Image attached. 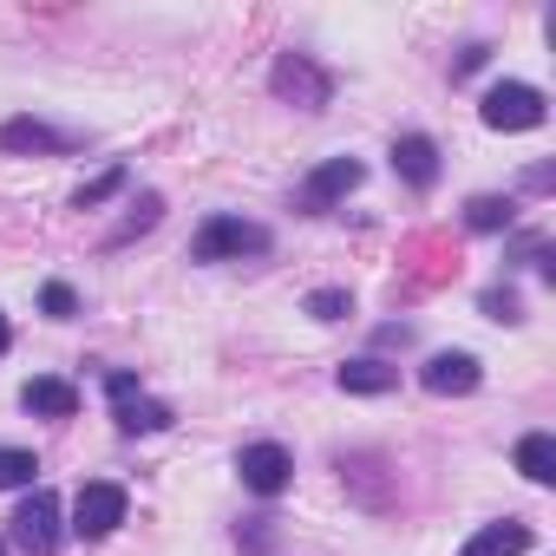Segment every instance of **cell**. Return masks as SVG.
<instances>
[{
    "label": "cell",
    "mask_w": 556,
    "mask_h": 556,
    "mask_svg": "<svg viewBox=\"0 0 556 556\" xmlns=\"http://www.w3.org/2000/svg\"><path fill=\"white\" fill-rule=\"evenodd\" d=\"M0 144H8V151H60L66 138L47 131L40 118H8V125H0Z\"/></svg>",
    "instance_id": "obj_15"
},
{
    "label": "cell",
    "mask_w": 556,
    "mask_h": 556,
    "mask_svg": "<svg viewBox=\"0 0 556 556\" xmlns=\"http://www.w3.org/2000/svg\"><path fill=\"white\" fill-rule=\"evenodd\" d=\"M0 556H8V543H0Z\"/></svg>",
    "instance_id": "obj_24"
},
{
    "label": "cell",
    "mask_w": 556,
    "mask_h": 556,
    "mask_svg": "<svg viewBox=\"0 0 556 556\" xmlns=\"http://www.w3.org/2000/svg\"><path fill=\"white\" fill-rule=\"evenodd\" d=\"M268 249V229L262 223H242V216H210L190 242L197 262H242V255H262Z\"/></svg>",
    "instance_id": "obj_1"
},
{
    "label": "cell",
    "mask_w": 556,
    "mask_h": 556,
    "mask_svg": "<svg viewBox=\"0 0 556 556\" xmlns=\"http://www.w3.org/2000/svg\"><path fill=\"white\" fill-rule=\"evenodd\" d=\"M393 170H400L413 190H432V184H439V144H432V138H419V131H413V138H400V144H393Z\"/></svg>",
    "instance_id": "obj_11"
},
{
    "label": "cell",
    "mask_w": 556,
    "mask_h": 556,
    "mask_svg": "<svg viewBox=\"0 0 556 556\" xmlns=\"http://www.w3.org/2000/svg\"><path fill=\"white\" fill-rule=\"evenodd\" d=\"M14 536H21L27 556H53L60 549V497L53 491H34L21 504V517H14Z\"/></svg>",
    "instance_id": "obj_6"
},
{
    "label": "cell",
    "mask_w": 556,
    "mask_h": 556,
    "mask_svg": "<svg viewBox=\"0 0 556 556\" xmlns=\"http://www.w3.org/2000/svg\"><path fill=\"white\" fill-rule=\"evenodd\" d=\"M530 549V523H484L458 556H523Z\"/></svg>",
    "instance_id": "obj_12"
},
{
    "label": "cell",
    "mask_w": 556,
    "mask_h": 556,
    "mask_svg": "<svg viewBox=\"0 0 556 556\" xmlns=\"http://www.w3.org/2000/svg\"><path fill=\"white\" fill-rule=\"evenodd\" d=\"M484 315H491V321H517V295H497V289H491V295H484Z\"/></svg>",
    "instance_id": "obj_21"
},
{
    "label": "cell",
    "mask_w": 556,
    "mask_h": 556,
    "mask_svg": "<svg viewBox=\"0 0 556 556\" xmlns=\"http://www.w3.org/2000/svg\"><path fill=\"white\" fill-rule=\"evenodd\" d=\"M21 406H27V413H40V419H73V413H79V387H73V380L40 374V380H27V387H21Z\"/></svg>",
    "instance_id": "obj_9"
},
{
    "label": "cell",
    "mask_w": 556,
    "mask_h": 556,
    "mask_svg": "<svg viewBox=\"0 0 556 556\" xmlns=\"http://www.w3.org/2000/svg\"><path fill=\"white\" fill-rule=\"evenodd\" d=\"M236 471H242V484L255 491V497H275V491H289V478H295V458L282 452V445H242V458H236Z\"/></svg>",
    "instance_id": "obj_5"
},
{
    "label": "cell",
    "mask_w": 556,
    "mask_h": 556,
    "mask_svg": "<svg viewBox=\"0 0 556 556\" xmlns=\"http://www.w3.org/2000/svg\"><path fill=\"white\" fill-rule=\"evenodd\" d=\"M125 484H105V478H92V484H79V497H73V530L79 536H112L118 523H125Z\"/></svg>",
    "instance_id": "obj_3"
},
{
    "label": "cell",
    "mask_w": 556,
    "mask_h": 556,
    "mask_svg": "<svg viewBox=\"0 0 556 556\" xmlns=\"http://www.w3.org/2000/svg\"><path fill=\"white\" fill-rule=\"evenodd\" d=\"M419 380H426V393H439V400H452V393H478V361L471 354H432L426 367H419Z\"/></svg>",
    "instance_id": "obj_8"
},
{
    "label": "cell",
    "mask_w": 556,
    "mask_h": 556,
    "mask_svg": "<svg viewBox=\"0 0 556 556\" xmlns=\"http://www.w3.org/2000/svg\"><path fill=\"white\" fill-rule=\"evenodd\" d=\"M118 190H125V164H112V170H99L92 184H79V197H73V203H79V210H99V203H105V197H118Z\"/></svg>",
    "instance_id": "obj_18"
},
{
    "label": "cell",
    "mask_w": 556,
    "mask_h": 556,
    "mask_svg": "<svg viewBox=\"0 0 556 556\" xmlns=\"http://www.w3.org/2000/svg\"><path fill=\"white\" fill-rule=\"evenodd\" d=\"M112 419H118V432H164L170 426V406L151 400V393H138L131 374H112Z\"/></svg>",
    "instance_id": "obj_4"
},
{
    "label": "cell",
    "mask_w": 556,
    "mask_h": 556,
    "mask_svg": "<svg viewBox=\"0 0 556 556\" xmlns=\"http://www.w3.org/2000/svg\"><path fill=\"white\" fill-rule=\"evenodd\" d=\"M478 118H484L491 131H536V125H543V92H536V86L504 79V86H491V92H484Z\"/></svg>",
    "instance_id": "obj_2"
},
{
    "label": "cell",
    "mask_w": 556,
    "mask_h": 556,
    "mask_svg": "<svg viewBox=\"0 0 556 556\" xmlns=\"http://www.w3.org/2000/svg\"><path fill=\"white\" fill-rule=\"evenodd\" d=\"M517 471H523L530 484H556V439H549V432H530V439L517 445Z\"/></svg>",
    "instance_id": "obj_14"
},
{
    "label": "cell",
    "mask_w": 556,
    "mask_h": 556,
    "mask_svg": "<svg viewBox=\"0 0 556 556\" xmlns=\"http://www.w3.org/2000/svg\"><path fill=\"white\" fill-rule=\"evenodd\" d=\"M334 380H341V393H367L374 400V393H393L400 387V367H387V361H348Z\"/></svg>",
    "instance_id": "obj_13"
},
{
    "label": "cell",
    "mask_w": 556,
    "mask_h": 556,
    "mask_svg": "<svg viewBox=\"0 0 556 556\" xmlns=\"http://www.w3.org/2000/svg\"><path fill=\"white\" fill-rule=\"evenodd\" d=\"M34 471H40V458H34V452H21V445H0V491L34 484Z\"/></svg>",
    "instance_id": "obj_17"
},
{
    "label": "cell",
    "mask_w": 556,
    "mask_h": 556,
    "mask_svg": "<svg viewBox=\"0 0 556 556\" xmlns=\"http://www.w3.org/2000/svg\"><path fill=\"white\" fill-rule=\"evenodd\" d=\"M40 302H47V315H53V321H66V315L79 308V295H73L66 282H47V295H40Z\"/></svg>",
    "instance_id": "obj_20"
},
{
    "label": "cell",
    "mask_w": 556,
    "mask_h": 556,
    "mask_svg": "<svg viewBox=\"0 0 556 556\" xmlns=\"http://www.w3.org/2000/svg\"><path fill=\"white\" fill-rule=\"evenodd\" d=\"M275 92L295 99V105H328V73H315L302 53H289L282 66H275Z\"/></svg>",
    "instance_id": "obj_10"
},
{
    "label": "cell",
    "mask_w": 556,
    "mask_h": 556,
    "mask_svg": "<svg viewBox=\"0 0 556 556\" xmlns=\"http://www.w3.org/2000/svg\"><path fill=\"white\" fill-rule=\"evenodd\" d=\"M361 177H367V170H361L354 157H328V164H321V170H315V177L302 184V210H308V216L334 210V203H341L348 190H361Z\"/></svg>",
    "instance_id": "obj_7"
},
{
    "label": "cell",
    "mask_w": 556,
    "mask_h": 556,
    "mask_svg": "<svg viewBox=\"0 0 556 556\" xmlns=\"http://www.w3.org/2000/svg\"><path fill=\"white\" fill-rule=\"evenodd\" d=\"M308 315H315V321H341V315H348V295H341V289H315V295H308Z\"/></svg>",
    "instance_id": "obj_19"
},
{
    "label": "cell",
    "mask_w": 556,
    "mask_h": 556,
    "mask_svg": "<svg viewBox=\"0 0 556 556\" xmlns=\"http://www.w3.org/2000/svg\"><path fill=\"white\" fill-rule=\"evenodd\" d=\"M465 223H471V229H510V223H517V203H510V197H471V203H465Z\"/></svg>",
    "instance_id": "obj_16"
},
{
    "label": "cell",
    "mask_w": 556,
    "mask_h": 556,
    "mask_svg": "<svg viewBox=\"0 0 556 556\" xmlns=\"http://www.w3.org/2000/svg\"><path fill=\"white\" fill-rule=\"evenodd\" d=\"M484 53H491V47H465V53H458V66H452V73H478V66H484Z\"/></svg>",
    "instance_id": "obj_22"
},
{
    "label": "cell",
    "mask_w": 556,
    "mask_h": 556,
    "mask_svg": "<svg viewBox=\"0 0 556 556\" xmlns=\"http://www.w3.org/2000/svg\"><path fill=\"white\" fill-rule=\"evenodd\" d=\"M8 341H14V328H8V315H0V354H8Z\"/></svg>",
    "instance_id": "obj_23"
}]
</instances>
